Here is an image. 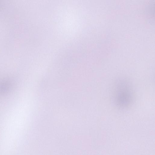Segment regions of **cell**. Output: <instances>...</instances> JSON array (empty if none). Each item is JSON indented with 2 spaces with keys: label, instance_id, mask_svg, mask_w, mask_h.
<instances>
[{
  "label": "cell",
  "instance_id": "cell-1",
  "mask_svg": "<svg viewBox=\"0 0 155 155\" xmlns=\"http://www.w3.org/2000/svg\"><path fill=\"white\" fill-rule=\"evenodd\" d=\"M133 99V89L130 82L124 78L117 79L115 83L113 100L115 105L120 109L130 106Z\"/></svg>",
  "mask_w": 155,
  "mask_h": 155
}]
</instances>
